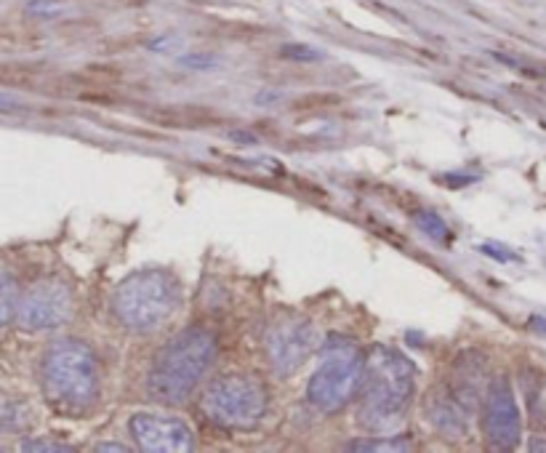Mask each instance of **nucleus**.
<instances>
[{
	"mask_svg": "<svg viewBox=\"0 0 546 453\" xmlns=\"http://www.w3.org/2000/svg\"><path fill=\"white\" fill-rule=\"evenodd\" d=\"M216 336L208 328H187L158 352L147 376V395L160 406H182L216 360Z\"/></svg>",
	"mask_w": 546,
	"mask_h": 453,
	"instance_id": "nucleus-1",
	"label": "nucleus"
},
{
	"mask_svg": "<svg viewBox=\"0 0 546 453\" xmlns=\"http://www.w3.org/2000/svg\"><path fill=\"white\" fill-rule=\"evenodd\" d=\"M416 392V368L389 347H373L365 355L360 382V424L365 430H387L400 422Z\"/></svg>",
	"mask_w": 546,
	"mask_h": 453,
	"instance_id": "nucleus-2",
	"label": "nucleus"
},
{
	"mask_svg": "<svg viewBox=\"0 0 546 453\" xmlns=\"http://www.w3.org/2000/svg\"><path fill=\"white\" fill-rule=\"evenodd\" d=\"M40 384L56 411L62 414L86 411L99 395V366L94 352L78 339H59L43 355Z\"/></svg>",
	"mask_w": 546,
	"mask_h": 453,
	"instance_id": "nucleus-3",
	"label": "nucleus"
},
{
	"mask_svg": "<svg viewBox=\"0 0 546 453\" xmlns=\"http://www.w3.org/2000/svg\"><path fill=\"white\" fill-rule=\"evenodd\" d=\"M182 310L179 280L166 270H139L128 275L112 294L115 318L136 334H152Z\"/></svg>",
	"mask_w": 546,
	"mask_h": 453,
	"instance_id": "nucleus-4",
	"label": "nucleus"
},
{
	"mask_svg": "<svg viewBox=\"0 0 546 453\" xmlns=\"http://www.w3.org/2000/svg\"><path fill=\"white\" fill-rule=\"evenodd\" d=\"M485 379V363L475 352H464L435 390L424 400V414L445 438H464L477 408L480 387Z\"/></svg>",
	"mask_w": 546,
	"mask_h": 453,
	"instance_id": "nucleus-5",
	"label": "nucleus"
},
{
	"mask_svg": "<svg viewBox=\"0 0 546 453\" xmlns=\"http://www.w3.org/2000/svg\"><path fill=\"white\" fill-rule=\"evenodd\" d=\"M365 358L349 339L331 336L323 347V360L309 379L307 398L320 414H336L360 392Z\"/></svg>",
	"mask_w": 546,
	"mask_h": 453,
	"instance_id": "nucleus-6",
	"label": "nucleus"
},
{
	"mask_svg": "<svg viewBox=\"0 0 546 453\" xmlns=\"http://www.w3.org/2000/svg\"><path fill=\"white\" fill-rule=\"evenodd\" d=\"M200 411L208 422L222 430H254L267 414V390L262 382H256L251 376L227 374L203 392Z\"/></svg>",
	"mask_w": 546,
	"mask_h": 453,
	"instance_id": "nucleus-7",
	"label": "nucleus"
},
{
	"mask_svg": "<svg viewBox=\"0 0 546 453\" xmlns=\"http://www.w3.org/2000/svg\"><path fill=\"white\" fill-rule=\"evenodd\" d=\"M317 344H320L317 328L299 315H283L267 331V355L280 376L296 374L317 350Z\"/></svg>",
	"mask_w": 546,
	"mask_h": 453,
	"instance_id": "nucleus-8",
	"label": "nucleus"
},
{
	"mask_svg": "<svg viewBox=\"0 0 546 453\" xmlns=\"http://www.w3.org/2000/svg\"><path fill=\"white\" fill-rule=\"evenodd\" d=\"M483 432L488 446L496 448V451H515L520 438H523L520 408H517L512 384L504 376H496L485 392Z\"/></svg>",
	"mask_w": 546,
	"mask_h": 453,
	"instance_id": "nucleus-9",
	"label": "nucleus"
},
{
	"mask_svg": "<svg viewBox=\"0 0 546 453\" xmlns=\"http://www.w3.org/2000/svg\"><path fill=\"white\" fill-rule=\"evenodd\" d=\"M72 307L75 302H72L70 286L59 278H48L24 296L19 307V323L27 331H51L70 320Z\"/></svg>",
	"mask_w": 546,
	"mask_h": 453,
	"instance_id": "nucleus-10",
	"label": "nucleus"
},
{
	"mask_svg": "<svg viewBox=\"0 0 546 453\" xmlns=\"http://www.w3.org/2000/svg\"><path fill=\"white\" fill-rule=\"evenodd\" d=\"M131 438L142 451L184 453L195 448L190 424L166 414H136L131 419Z\"/></svg>",
	"mask_w": 546,
	"mask_h": 453,
	"instance_id": "nucleus-11",
	"label": "nucleus"
},
{
	"mask_svg": "<svg viewBox=\"0 0 546 453\" xmlns=\"http://www.w3.org/2000/svg\"><path fill=\"white\" fill-rule=\"evenodd\" d=\"M0 320H3V326H8L14 315H19V307H22V291H19V283L14 280L11 272H3V283H0Z\"/></svg>",
	"mask_w": 546,
	"mask_h": 453,
	"instance_id": "nucleus-12",
	"label": "nucleus"
},
{
	"mask_svg": "<svg viewBox=\"0 0 546 453\" xmlns=\"http://www.w3.org/2000/svg\"><path fill=\"white\" fill-rule=\"evenodd\" d=\"M30 424V419H27V411H24L19 403H14L11 398L3 400V430L11 432V430H24Z\"/></svg>",
	"mask_w": 546,
	"mask_h": 453,
	"instance_id": "nucleus-13",
	"label": "nucleus"
},
{
	"mask_svg": "<svg viewBox=\"0 0 546 453\" xmlns=\"http://www.w3.org/2000/svg\"><path fill=\"white\" fill-rule=\"evenodd\" d=\"M352 451H408L411 443L408 438H392V440H379V443H352Z\"/></svg>",
	"mask_w": 546,
	"mask_h": 453,
	"instance_id": "nucleus-14",
	"label": "nucleus"
},
{
	"mask_svg": "<svg viewBox=\"0 0 546 453\" xmlns=\"http://www.w3.org/2000/svg\"><path fill=\"white\" fill-rule=\"evenodd\" d=\"M419 224H421V230L429 232L432 238H437V240L448 238V227H445V224L440 222L435 214H421Z\"/></svg>",
	"mask_w": 546,
	"mask_h": 453,
	"instance_id": "nucleus-15",
	"label": "nucleus"
},
{
	"mask_svg": "<svg viewBox=\"0 0 546 453\" xmlns=\"http://www.w3.org/2000/svg\"><path fill=\"white\" fill-rule=\"evenodd\" d=\"M24 451H70V448L62 446V443H56V446H51V443H24Z\"/></svg>",
	"mask_w": 546,
	"mask_h": 453,
	"instance_id": "nucleus-16",
	"label": "nucleus"
},
{
	"mask_svg": "<svg viewBox=\"0 0 546 453\" xmlns=\"http://www.w3.org/2000/svg\"><path fill=\"white\" fill-rule=\"evenodd\" d=\"M99 451H126L123 446H99Z\"/></svg>",
	"mask_w": 546,
	"mask_h": 453,
	"instance_id": "nucleus-17",
	"label": "nucleus"
}]
</instances>
